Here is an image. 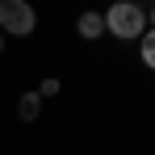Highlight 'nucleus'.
Instances as JSON below:
<instances>
[{"instance_id": "obj_6", "label": "nucleus", "mask_w": 155, "mask_h": 155, "mask_svg": "<svg viewBox=\"0 0 155 155\" xmlns=\"http://www.w3.org/2000/svg\"><path fill=\"white\" fill-rule=\"evenodd\" d=\"M59 92V80H42V88H38V97H54Z\"/></svg>"}, {"instance_id": "obj_7", "label": "nucleus", "mask_w": 155, "mask_h": 155, "mask_svg": "<svg viewBox=\"0 0 155 155\" xmlns=\"http://www.w3.org/2000/svg\"><path fill=\"white\" fill-rule=\"evenodd\" d=\"M0 51H4V38H0Z\"/></svg>"}, {"instance_id": "obj_2", "label": "nucleus", "mask_w": 155, "mask_h": 155, "mask_svg": "<svg viewBox=\"0 0 155 155\" xmlns=\"http://www.w3.org/2000/svg\"><path fill=\"white\" fill-rule=\"evenodd\" d=\"M0 25H4V34L25 38V34H34L38 17H34V8H29L25 0H4V4H0Z\"/></svg>"}, {"instance_id": "obj_8", "label": "nucleus", "mask_w": 155, "mask_h": 155, "mask_svg": "<svg viewBox=\"0 0 155 155\" xmlns=\"http://www.w3.org/2000/svg\"><path fill=\"white\" fill-rule=\"evenodd\" d=\"M151 21H155V8H151Z\"/></svg>"}, {"instance_id": "obj_3", "label": "nucleus", "mask_w": 155, "mask_h": 155, "mask_svg": "<svg viewBox=\"0 0 155 155\" xmlns=\"http://www.w3.org/2000/svg\"><path fill=\"white\" fill-rule=\"evenodd\" d=\"M17 113H21V122H34V117L42 113V97H38V92H25V97L17 101Z\"/></svg>"}, {"instance_id": "obj_5", "label": "nucleus", "mask_w": 155, "mask_h": 155, "mask_svg": "<svg viewBox=\"0 0 155 155\" xmlns=\"http://www.w3.org/2000/svg\"><path fill=\"white\" fill-rule=\"evenodd\" d=\"M143 63L155 67V29H151V34H143Z\"/></svg>"}, {"instance_id": "obj_4", "label": "nucleus", "mask_w": 155, "mask_h": 155, "mask_svg": "<svg viewBox=\"0 0 155 155\" xmlns=\"http://www.w3.org/2000/svg\"><path fill=\"white\" fill-rule=\"evenodd\" d=\"M80 34H84V38H101L105 34V17L101 13H84V17H80Z\"/></svg>"}, {"instance_id": "obj_1", "label": "nucleus", "mask_w": 155, "mask_h": 155, "mask_svg": "<svg viewBox=\"0 0 155 155\" xmlns=\"http://www.w3.org/2000/svg\"><path fill=\"white\" fill-rule=\"evenodd\" d=\"M143 25H147V13L138 4H113L105 13V29L117 38H143Z\"/></svg>"}]
</instances>
